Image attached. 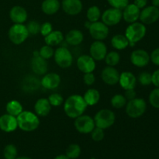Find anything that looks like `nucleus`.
Wrapping results in <instances>:
<instances>
[{
    "label": "nucleus",
    "mask_w": 159,
    "mask_h": 159,
    "mask_svg": "<svg viewBox=\"0 0 159 159\" xmlns=\"http://www.w3.org/2000/svg\"><path fill=\"white\" fill-rule=\"evenodd\" d=\"M88 105L83 96L79 95L70 96L64 103V110L67 116L71 119H75L84 113Z\"/></svg>",
    "instance_id": "nucleus-1"
},
{
    "label": "nucleus",
    "mask_w": 159,
    "mask_h": 159,
    "mask_svg": "<svg viewBox=\"0 0 159 159\" xmlns=\"http://www.w3.org/2000/svg\"><path fill=\"white\" fill-rule=\"evenodd\" d=\"M18 127L25 132L37 130L40 125V120L37 114L30 111H23L16 116Z\"/></svg>",
    "instance_id": "nucleus-2"
},
{
    "label": "nucleus",
    "mask_w": 159,
    "mask_h": 159,
    "mask_svg": "<svg viewBox=\"0 0 159 159\" xmlns=\"http://www.w3.org/2000/svg\"><path fill=\"white\" fill-rule=\"evenodd\" d=\"M146 32H147L146 26L142 23L134 22L133 23H130L125 31L126 37L128 39L130 42L129 45L134 46L137 42L142 40L145 37Z\"/></svg>",
    "instance_id": "nucleus-3"
},
{
    "label": "nucleus",
    "mask_w": 159,
    "mask_h": 159,
    "mask_svg": "<svg viewBox=\"0 0 159 159\" xmlns=\"http://www.w3.org/2000/svg\"><path fill=\"white\" fill-rule=\"evenodd\" d=\"M147 103L145 100L141 98H135L128 101L126 104V113L127 116L133 119L139 118L145 113Z\"/></svg>",
    "instance_id": "nucleus-4"
},
{
    "label": "nucleus",
    "mask_w": 159,
    "mask_h": 159,
    "mask_svg": "<svg viewBox=\"0 0 159 159\" xmlns=\"http://www.w3.org/2000/svg\"><path fill=\"white\" fill-rule=\"evenodd\" d=\"M93 120H94L96 127L105 130L113 125L116 116H115L114 113L110 110L102 109L96 113Z\"/></svg>",
    "instance_id": "nucleus-5"
},
{
    "label": "nucleus",
    "mask_w": 159,
    "mask_h": 159,
    "mask_svg": "<svg viewBox=\"0 0 159 159\" xmlns=\"http://www.w3.org/2000/svg\"><path fill=\"white\" fill-rule=\"evenodd\" d=\"M29 35L26 26L20 23H15L12 25L8 32V36L10 41L16 45L23 43L28 38Z\"/></svg>",
    "instance_id": "nucleus-6"
},
{
    "label": "nucleus",
    "mask_w": 159,
    "mask_h": 159,
    "mask_svg": "<svg viewBox=\"0 0 159 159\" xmlns=\"http://www.w3.org/2000/svg\"><path fill=\"white\" fill-rule=\"evenodd\" d=\"M54 61L56 64L61 68L71 67L73 62V56L71 51L66 48L61 47L54 51Z\"/></svg>",
    "instance_id": "nucleus-7"
},
{
    "label": "nucleus",
    "mask_w": 159,
    "mask_h": 159,
    "mask_svg": "<svg viewBox=\"0 0 159 159\" xmlns=\"http://www.w3.org/2000/svg\"><path fill=\"white\" fill-rule=\"evenodd\" d=\"M75 127L81 134H90L96 127L94 120L89 115H81L75 118Z\"/></svg>",
    "instance_id": "nucleus-8"
},
{
    "label": "nucleus",
    "mask_w": 159,
    "mask_h": 159,
    "mask_svg": "<svg viewBox=\"0 0 159 159\" xmlns=\"http://www.w3.org/2000/svg\"><path fill=\"white\" fill-rule=\"evenodd\" d=\"M122 18V10L113 7L104 11V12L101 16L102 22L107 26L117 25L121 21Z\"/></svg>",
    "instance_id": "nucleus-9"
},
{
    "label": "nucleus",
    "mask_w": 159,
    "mask_h": 159,
    "mask_svg": "<svg viewBox=\"0 0 159 159\" xmlns=\"http://www.w3.org/2000/svg\"><path fill=\"white\" fill-rule=\"evenodd\" d=\"M139 19L143 24H153L159 19V8L154 6L144 7L140 12Z\"/></svg>",
    "instance_id": "nucleus-10"
},
{
    "label": "nucleus",
    "mask_w": 159,
    "mask_h": 159,
    "mask_svg": "<svg viewBox=\"0 0 159 159\" xmlns=\"http://www.w3.org/2000/svg\"><path fill=\"white\" fill-rule=\"evenodd\" d=\"M88 30L91 37L96 40H104L109 35V27L102 22L91 23Z\"/></svg>",
    "instance_id": "nucleus-11"
},
{
    "label": "nucleus",
    "mask_w": 159,
    "mask_h": 159,
    "mask_svg": "<svg viewBox=\"0 0 159 159\" xmlns=\"http://www.w3.org/2000/svg\"><path fill=\"white\" fill-rule=\"evenodd\" d=\"M130 61L134 66L143 68L150 62V54L144 50H134L130 54Z\"/></svg>",
    "instance_id": "nucleus-12"
},
{
    "label": "nucleus",
    "mask_w": 159,
    "mask_h": 159,
    "mask_svg": "<svg viewBox=\"0 0 159 159\" xmlns=\"http://www.w3.org/2000/svg\"><path fill=\"white\" fill-rule=\"evenodd\" d=\"M89 54L95 61L103 60L107 54V46L102 40H96L90 46Z\"/></svg>",
    "instance_id": "nucleus-13"
},
{
    "label": "nucleus",
    "mask_w": 159,
    "mask_h": 159,
    "mask_svg": "<svg viewBox=\"0 0 159 159\" xmlns=\"http://www.w3.org/2000/svg\"><path fill=\"white\" fill-rule=\"evenodd\" d=\"M101 78L107 85H114L119 82L120 73L112 66H107L102 69Z\"/></svg>",
    "instance_id": "nucleus-14"
},
{
    "label": "nucleus",
    "mask_w": 159,
    "mask_h": 159,
    "mask_svg": "<svg viewBox=\"0 0 159 159\" xmlns=\"http://www.w3.org/2000/svg\"><path fill=\"white\" fill-rule=\"evenodd\" d=\"M77 67L84 74L93 72L96 68V61L90 55L83 54L78 58Z\"/></svg>",
    "instance_id": "nucleus-15"
},
{
    "label": "nucleus",
    "mask_w": 159,
    "mask_h": 159,
    "mask_svg": "<svg viewBox=\"0 0 159 159\" xmlns=\"http://www.w3.org/2000/svg\"><path fill=\"white\" fill-rule=\"evenodd\" d=\"M17 127H18V124L16 116L8 113L0 116V129L2 131L10 133L16 130Z\"/></svg>",
    "instance_id": "nucleus-16"
},
{
    "label": "nucleus",
    "mask_w": 159,
    "mask_h": 159,
    "mask_svg": "<svg viewBox=\"0 0 159 159\" xmlns=\"http://www.w3.org/2000/svg\"><path fill=\"white\" fill-rule=\"evenodd\" d=\"M31 69L38 75H44L48 72V65L46 59L43 58L40 55L34 56L31 60Z\"/></svg>",
    "instance_id": "nucleus-17"
},
{
    "label": "nucleus",
    "mask_w": 159,
    "mask_h": 159,
    "mask_svg": "<svg viewBox=\"0 0 159 159\" xmlns=\"http://www.w3.org/2000/svg\"><path fill=\"white\" fill-rule=\"evenodd\" d=\"M61 6L64 12L70 16L78 15L82 10L81 0H63Z\"/></svg>",
    "instance_id": "nucleus-18"
},
{
    "label": "nucleus",
    "mask_w": 159,
    "mask_h": 159,
    "mask_svg": "<svg viewBox=\"0 0 159 159\" xmlns=\"http://www.w3.org/2000/svg\"><path fill=\"white\" fill-rule=\"evenodd\" d=\"M41 85L47 89H54L61 83V77L57 73H46L40 81Z\"/></svg>",
    "instance_id": "nucleus-19"
},
{
    "label": "nucleus",
    "mask_w": 159,
    "mask_h": 159,
    "mask_svg": "<svg viewBox=\"0 0 159 159\" xmlns=\"http://www.w3.org/2000/svg\"><path fill=\"white\" fill-rule=\"evenodd\" d=\"M141 9L137 7L134 4H128L123 9V18L127 23H133L137 22L140 17Z\"/></svg>",
    "instance_id": "nucleus-20"
},
{
    "label": "nucleus",
    "mask_w": 159,
    "mask_h": 159,
    "mask_svg": "<svg viewBox=\"0 0 159 159\" xmlns=\"http://www.w3.org/2000/svg\"><path fill=\"white\" fill-rule=\"evenodd\" d=\"M27 16L26 9L20 6H13L9 11V17L14 23L23 24L27 20Z\"/></svg>",
    "instance_id": "nucleus-21"
},
{
    "label": "nucleus",
    "mask_w": 159,
    "mask_h": 159,
    "mask_svg": "<svg viewBox=\"0 0 159 159\" xmlns=\"http://www.w3.org/2000/svg\"><path fill=\"white\" fill-rule=\"evenodd\" d=\"M119 83L124 90L132 89L136 86L137 79L130 71H124L120 75Z\"/></svg>",
    "instance_id": "nucleus-22"
},
{
    "label": "nucleus",
    "mask_w": 159,
    "mask_h": 159,
    "mask_svg": "<svg viewBox=\"0 0 159 159\" xmlns=\"http://www.w3.org/2000/svg\"><path fill=\"white\" fill-rule=\"evenodd\" d=\"M51 110V105L48 99L41 98L36 102L34 105V110L37 116H46L50 113Z\"/></svg>",
    "instance_id": "nucleus-23"
},
{
    "label": "nucleus",
    "mask_w": 159,
    "mask_h": 159,
    "mask_svg": "<svg viewBox=\"0 0 159 159\" xmlns=\"http://www.w3.org/2000/svg\"><path fill=\"white\" fill-rule=\"evenodd\" d=\"M84 40V35L79 30H71L65 36V40L71 46H78Z\"/></svg>",
    "instance_id": "nucleus-24"
},
{
    "label": "nucleus",
    "mask_w": 159,
    "mask_h": 159,
    "mask_svg": "<svg viewBox=\"0 0 159 159\" xmlns=\"http://www.w3.org/2000/svg\"><path fill=\"white\" fill-rule=\"evenodd\" d=\"M61 4L58 0H44L42 2V11L47 15H54L60 9Z\"/></svg>",
    "instance_id": "nucleus-25"
},
{
    "label": "nucleus",
    "mask_w": 159,
    "mask_h": 159,
    "mask_svg": "<svg viewBox=\"0 0 159 159\" xmlns=\"http://www.w3.org/2000/svg\"><path fill=\"white\" fill-rule=\"evenodd\" d=\"M63 40V34L59 30H52L48 35L44 37V41L46 44L51 47L60 44Z\"/></svg>",
    "instance_id": "nucleus-26"
},
{
    "label": "nucleus",
    "mask_w": 159,
    "mask_h": 159,
    "mask_svg": "<svg viewBox=\"0 0 159 159\" xmlns=\"http://www.w3.org/2000/svg\"><path fill=\"white\" fill-rule=\"evenodd\" d=\"M128 39L125 35L123 34H116L114 35L111 39V44L113 48L116 50H124L129 46Z\"/></svg>",
    "instance_id": "nucleus-27"
},
{
    "label": "nucleus",
    "mask_w": 159,
    "mask_h": 159,
    "mask_svg": "<svg viewBox=\"0 0 159 159\" xmlns=\"http://www.w3.org/2000/svg\"><path fill=\"white\" fill-rule=\"evenodd\" d=\"M83 98L87 105L95 106L99 101L100 94H99V92L96 89H89L85 92Z\"/></svg>",
    "instance_id": "nucleus-28"
},
{
    "label": "nucleus",
    "mask_w": 159,
    "mask_h": 159,
    "mask_svg": "<svg viewBox=\"0 0 159 159\" xmlns=\"http://www.w3.org/2000/svg\"><path fill=\"white\" fill-rule=\"evenodd\" d=\"M6 112L8 114H10L16 117L17 116L20 114L23 111V106L21 105L19 101L17 100H11L6 104Z\"/></svg>",
    "instance_id": "nucleus-29"
},
{
    "label": "nucleus",
    "mask_w": 159,
    "mask_h": 159,
    "mask_svg": "<svg viewBox=\"0 0 159 159\" xmlns=\"http://www.w3.org/2000/svg\"><path fill=\"white\" fill-rule=\"evenodd\" d=\"M86 16L87 19H88V21L91 22V23L99 21V18L101 17L100 9L96 6H91L87 10Z\"/></svg>",
    "instance_id": "nucleus-30"
},
{
    "label": "nucleus",
    "mask_w": 159,
    "mask_h": 159,
    "mask_svg": "<svg viewBox=\"0 0 159 159\" xmlns=\"http://www.w3.org/2000/svg\"><path fill=\"white\" fill-rule=\"evenodd\" d=\"M81 155V148L77 144H71L67 148L65 155L70 159H76Z\"/></svg>",
    "instance_id": "nucleus-31"
},
{
    "label": "nucleus",
    "mask_w": 159,
    "mask_h": 159,
    "mask_svg": "<svg viewBox=\"0 0 159 159\" xmlns=\"http://www.w3.org/2000/svg\"><path fill=\"white\" fill-rule=\"evenodd\" d=\"M104 59L108 66L114 67L118 65L120 61V56L116 51H110V52L107 53Z\"/></svg>",
    "instance_id": "nucleus-32"
},
{
    "label": "nucleus",
    "mask_w": 159,
    "mask_h": 159,
    "mask_svg": "<svg viewBox=\"0 0 159 159\" xmlns=\"http://www.w3.org/2000/svg\"><path fill=\"white\" fill-rule=\"evenodd\" d=\"M127 104V99L121 94H116L111 99V105L115 109H121Z\"/></svg>",
    "instance_id": "nucleus-33"
},
{
    "label": "nucleus",
    "mask_w": 159,
    "mask_h": 159,
    "mask_svg": "<svg viewBox=\"0 0 159 159\" xmlns=\"http://www.w3.org/2000/svg\"><path fill=\"white\" fill-rule=\"evenodd\" d=\"M18 155V151L14 144H9L5 147L3 151V155L5 159H16Z\"/></svg>",
    "instance_id": "nucleus-34"
},
{
    "label": "nucleus",
    "mask_w": 159,
    "mask_h": 159,
    "mask_svg": "<svg viewBox=\"0 0 159 159\" xmlns=\"http://www.w3.org/2000/svg\"><path fill=\"white\" fill-rule=\"evenodd\" d=\"M26 26L30 35H37L40 32L41 25L40 24L39 22L36 21V20L30 21Z\"/></svg>",
    "instance_id": "nucleus-35"
},
{
    "label": "nucleus",
    "mask_w": 159,
    "mask_h": 159,
    "mask_svg": "<svg viewBox=\"0 0 159 159\" xmlns=\"http://www.w3.org/2000/svg\"><path fill=\"white\" fill-rule=\"evenodd\" d=\"M54 51L52 48V47L49 46V45H44V46L42 47L41 48L39 51V55L40 57H42L44 59H49L51 57L54 56Z\"/></svg>",
    "instance_id": "nucleus-36"
},
{
    "label": "nucleus",
    "mask_w": 159,
    "mask_h": 159,
    "mask_svg": "<svg viewBox=\"0 0 159 159\" xmlns=\"http://www.w3.org/2000/svg\"><path fill=\"white\" fill-rule=\"evenodd\" d=\"M149 102L151 105L156 109H159V88H155L149 95Z\"/></svg>",
    "instance_id": "nucleus-37"
},
{
    "label": "nucleus",
    "mask_w": 159,
    "mask_h": 159,
    "mask_svg": "<svg viewBox=\"0 0 159 159\" xmlns=\"http://www.w3.org/2000/svg\"><path fill=\"white\" fill-rule=\"evenodd\" d=\"M138 82L140 84L144 86L151 85L152 83V74L148 71H143L138 76Z\"/></svg>",
    "instance_id": "nucleus-38"
},
{
    "label": "nucleus",
    "mask_w": 159,
    "mask_h": 159,
    "mask_svg": "<svg viewBox=\"0 0 159 159\" xmlns=\"http://www.w3.org/2000/svg\"><path fill=\"white\" fill-rule=\"evenodd\" d=\"M48 99L51 107H59L63 103L64 101L61 95L58 94V93H53V94L50 95Z\"/></svg>",
    "instance_id": "nucleus-39"
},
{
    "label": "nucleus",
    "mask_w": 159,
    "mask_h": 159,
    "mask_svg": "<svg viewBox=\"0 0 159 159\" xmlns=\"http://www.w3.org/2000/svg\"><path fill=\"white\" fill-rule=\"evenodd\" d=\"M90 134H91L92 139L94 141H96V142H99V141H101L104 138V136H105L103 129H101L97 127H95L93 130V131Z\"/></svg>",
    "instance_id": "nucleus-40"
},
{
    "label": "nucleus",
    "mask_w": 159,
    "mask_h": 159,
    "mask_svg": "<svg viewBox=\"0 0 159 159\" xmlns=\"http://www.w3.org/2000/svg\"><path fill=\"white\" fill-rule=\"evenodd\" d=\"M109 4L113 8L123 10L129 4V0H107Z\"/></svg>",
    "instance_id": "nucleus-41"
},
{
    "label": "nucleus",
    "mask_w": 159,
    "mask_h": 159,
    "mask_svg": "<svg viewBox=\"0 0 159 159\" xmlns=\"http://www.w3.org/2000/svg\"><path fill=\"white\" fill-rule=\"evenodd\" d=\"M53 30L52 25L49 22H45L44 23L41 25V27H40V34H42V36L43 37H46L47 35L50 34L51 31Z\"/></svg>",
    "instance_id": "nucleus-42"
},
{
    "label": "nucleus",
    "mask_w": 159,
    "mask_h": 159,
    "mask_svg": "<svg viewBox=\"0 0 159 159\" xmlns=\"http://www.w3.org/2000/svg\"><path fill=\"white\" fill-rule=\"evenodd\" d=\"M96 81V78L93 75V72L89 73H85L83 76V82L85 85H92Z\"/></svg>",
    "instance_id": "nucleus-43"
},
{
    "label": "nucleus",
    "mask_w": 159,
    "mask_h": 159,
    "mask_svg": "<svg viewBox=\"0 0 159 159\" xmlns=\"http://www.w3.org/2000/svg\"><path fill=\"white\" fill-rule=\"evenodd\" d=\"M150 61L155 65L159 66V48L154 50L150 55Z\"/></svg>",
    "instance_id": "nucleus-44"
},
{
    "label": "nucleus",
    "mask_w": 159,
    "mask_h": 159,
    "mask_svg": "<svg viewBox=\"0 0 159 159\" xmlns=\"http://www.w3.org/2000/svg\"><path fill=\"white\" fill-rule=\"evenodd\" d=\"M136 92L134 91V89H127L125 90V94H124V96L127 99V100L130 101L131 99H134L136 98Z\"/></svg>",
    "instance_id": "nucleus-45"
},
{
    "label": "nucleus",
    "mask_w": 159,
    "mask_h": 159,
    "mask_svg": "<svg viewBox=\"0 0 159 159\" xmlns=\"http://www.w3.org/2000/svg\"><path fill=\"white\" fill-rule=\"evenodd\" d=\"M152 84L157 88H159V69L154 71L152 74Z\"/></svg>",
    "instance_id": "nucleus-46"
},
{
    "label": "nucleus",
    "mask_w": 159,
    "mask_h": 159,
    "mask_svg": "<svg viewBox=\"0 0 159 159\" xmlns=\"http://www.w3.org/2000/svg\"><path fill=\"white\" fill-rule=\"evenodd\" d=\"M134 4L137 6L138 8L141 9H144V7H146L148 4V0H134Z\"/></svg>",
    "instance_id": "nucleus-47"
},
{
    "label": "nucleus",
    "mask_w": 159,
    "mask_h": 159,
    "mask_svg": "<svg viewBox=\"0 0 159 159\" xmlns=\"http://www.w3.org/2000/svg\"><path fill=\"white\" fill-rule=\"evenodd\" d=\"M54 159H70V158H68L65 155H60L56 156Z\"/></svg>",
    "instance_id": "nucleus-48"
},
{
    "label": "nucleus",
    "mask_w": 159,
    "mask_h": 159,
    "mask_svg": "<svg viewBox=\"0 0 159 159\" xmlns=\"http://www.w3.org/2000/svg\"><path fill=\"white\" fill-rule=\"evenodd\" d=\"M152 6L159 8V0H152Z\"/></svg>",
    "instance_id": "nucleus-49"
},
{
    "label": "nucleus",
    "mask_w": 159,
    "mask_h": 159,
    "mask_svg": "<svg viewBox=\"0 0 159 159\" xmlns=\"http://www.w3.org/2000/svg\"><path fill=\"white\" fill-rule=\"evenodd\" d=\"M16 159H32L30 157H26V156H22V157H17Z\"/></svg>",
    "instance_id": "nucleus-50"
}]
</instances>
